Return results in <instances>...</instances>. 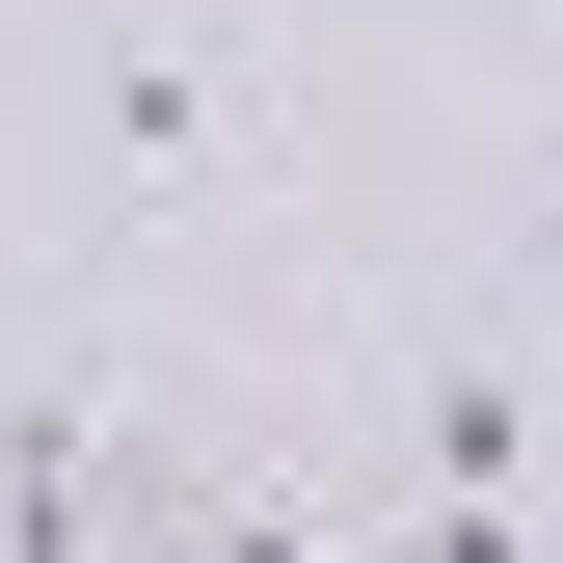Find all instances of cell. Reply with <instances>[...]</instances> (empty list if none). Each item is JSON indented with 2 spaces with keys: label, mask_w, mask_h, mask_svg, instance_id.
Segmentation results:
<instances>
[{
  "label": "cell",
  "mask_w": 563,
  "mask_h": 563,
  "mask_svg": "<svg viewBox=\"0 0 563 563\" xmlns=\"http://www.w3.org/2000/svg\"><path fill=\"white\" fill-rule=\"evenodd\" d=\"M108 134H134V188L188 216V188H242V162H268V81H242V54H188V27H162V54L108 81Z\"/></svg>",
  "instance_id": "6da1fadb"
}]
</instances>
